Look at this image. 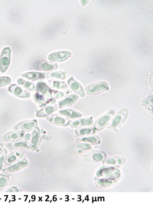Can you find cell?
<instances>
[{
	"mask_svg": "<svg viewBox=\"0 0 153 204\" xmlns=\"http://www.w3.org/2000/svg\"><path fill=\"white\" fill-rule=\"evenodd\" d=\"M11 50L9 47H6L2 50L0 59V69L1 72H6L10 64Z\"/></svg>",
	"mask_w": 153,
	"mask_h": 204,
	"instance_id": "obj_1",
	"label": "cell"
},
{
	"mask_svg": "<svg viewBox=\"0 0 153 204\" xmlns=\"http://www.w3.org/2000/svg\"><path fill=\"white\" fill-rule=\"evenodd\" d=\"M79 124L80 122L79 121H74V123H72V124H71V126L72 127H76Z\"/></svg>",
	"mask_w": 153,
	"mask_h": 204,
	"instance_id": "obj_35",
	"label": "cell"
},
{
	"mask_svg": "<svg viewBox=\"0 0 153 204\" xmlns=\"http://www.w3.org/2000/svg\"><path fill=\"white\" fill-rule=\"evenodd\" d=\"M36 100L38 103H43L44 102V99L42 95H40L38 93H37L35 95Z\"/></svg>",
	"mask_w": 153,
	"mask_h": 204,
	"instance_id": "obj_24",
	"label": "cell"
},
{
	"mask_svg": "<svg viewBox=\"0 0 153 204\" xmlns=\"http://www.w3.org/2000/svg\"><path fill=\"white\" fill-rule=\"evenodd\" d=\"M98 184L101 186H105V185H109L111 184V181H108L107 180L103 179L100 180L98 181Z\"/></svg>",
	"mask_w": 153,
	"mask_h": 204,
	"instance_id": "obj_26",
	"label": "cell"
},
{
	"mask_svg": "<svg viewBox=\"0 0 153 204\" xmlns=\"http://www.w3.org/2000/svg\"><path fill=\"white\" fill-rule=\"evenodd\" d=\"M11 79L9 77L4 76L0 77V87L10 84Z\"/></svg>",
	"mask_w": 153,
	"mask_h": 204,
	"instance_id": "obj_17",
	"label": "cell"
},
{
	"mask_svg": "<svg viewBox=\"0 0 153 204\" xmlns=\"http://www.w3.org/2000/svg\"><path fill=\"white\" fill-rule=\"evenodd\" d=\"M54 122L56 124H60L63 125L65 124L66 120L64 118L59 117V116H56L54 118Z\"/></svg>",
	"mask_w": 153,
	"mask_h": 204,
	"instance_id": "obj_20",
	"label": "cell"
},
{
	"mask_svg": "<svg viewBox=\"0 0 153 204\" xmlns=\"http://www.w3.org/2000/svg\"><path fill=\"white\" fill-rule=\"evenodd\" d=\"M82 152V151H81V150L79 151V152Z\"/></svg>",
	"mask_w": 153,
	"mask_h": 204,
	"instance_id": "obj_40",
	"label": "cell"
},
{
	"mask_svg": "<svg viewBox=\"0 0 153 204\" xmlns=\"http://www.w3.org/2000/svg\"><path fill=\"white\" fill-rule=\"evenodd\" d=\"M113 113H114V112H109L100 118L95 126L96 129L100 130L104 128L110 120L111 117Z\"/></svg>",
	"mask_w": 153,
	"mask_h": 204,
	"instance_id": "obj_6",
	"label": "cell"
},
{
	"mask_svg": "<svg viewBox=\"0 0 153 204\" xmlns=\"http://www.w3.org/2000/svg\"><path fill=\"white\" fill-rule=\"evenodd\" d=\"M50 82L51 83H48L49 84H51V86L54 88H57V89H64L66 88L67 86L65 83L64 82L58 81L53 80L52 81L50 80Z\"/></svg>",
	"mask_w": 153,
	"mask_h": 204,
	"instance_id": "obj_16",
	"label": "cell"
},
{
	"mask_svg": "<svg viewBox=\"0 0 153 204\" xmlns=\"http://www.w3.org/2000/svg\"><path fill=\"white\" fill-rule=\"evenodd\" d=\"M35 122L34 121H28L18 126L17 128H20L24 130H28L32 129L35 125Z\"/></svg>",
	"mask_w": 153,
	"mask_h": 204,
	"instance_id": "obj_15",
	"label": "cell"
},
{
	"mask_svg": "<svg viewBox=\"0 0 153 204\" xmlns=\"http://www.w3.org/2000/svg\"><path fill=\"white\" fill-rule=\"evenodd\" d=\"M6 183V180L5 178H2L0 179V186H4Z\"/></svg>",
	"mask_w": 153,
	"mask_h": 204,
	"instance_id": "obj_33",
	"label": "cell"
},
{
	"mask_svg": "<svg viewBox=\"0 0 153 204\" xmlns=\"http://www.w3.org/2000/svg\"><path fill=\"white\" fill-rule=\"evenodd\" d=\"M82 141H88L92 143H96L98 141V140L95 137L92 136L88 138H85L82 139Z\"/></svg>",
	"mask_w": 153,
	"mask_h": 204,
	"instance_id": "obj_23",
	"label": "cell"
},
{
	"mask_svg": "<svg viewBox=\"0 0 153 204\" xmlns=\"http://www.w3.org/2000/svg\"><path fill=\"white\" fill-rule=\"evenodd\" d=\"M93 159L95 161H100L103 159V156L100 154H95L93 155Z\"/></svg>",
	"mask_w": 153,
	"mask_h": 204,
	"instance_id": "obj_28",
	"label": "cell"
},
{
	"mask_svg": "<svg viewBox=\"0 0 153 204\" xmlns=\"http://www.w3.org/2000/svg\"><path fill=\"white\" fill-rule=\"evenodd\" d=\"M26 138L27 139V140H29L30 138V135L29 134H27L26 135Z\"/></svg>",
	"mask_w": 153,
	"mask_h": 204,
	"instance_id": "obj_38",
	"label": "cell"
},
{
	"mask_svg": "<svg viewBox=\"0 0 153 204\" xmlns=\"http://www.w3.org/2000/svg\"><path fill=\"white\" fill-rule=\"evenodd\" d=\"M63 95H64V94L63 92H58L56 94V97L57 98H60L63 97Z\"/></svg>",
	"mask_w": 153,
	"mask_h": 204,
	"instance_id": "obj_36",
	"label": "cell"
},
{
	"mask_svg": "<svg viewBox=\"0 0 153 204\" xmlns=\"http://www.w3.org/2000/svg\"><path fill=\"white\" fill-rule=\"evenodd\" d=\"M16 147H25L27 146V144L25 142H19L15 143L14 144Z\"/></svg>",
	"mask_w": 153,
	"mask_h": 204,
	"instance_id": "obj_31",
	"label": "cell"
},
{
	"mask_svg": "<svg viewBox=\"0 0 153 204\" xmlns=\"http://www.w3.org/2000/svg\"><path fill=\"white\" fill-rule=\"evenodd\" d=\"M109 89V85L105 82H100L94 83L85 88L86 92L89 95H96Z\"/></svg>",
	"mask_w": 153,
	"mask_h": 204,
	"instance_id": "obj_2",
	"label": "cell"
},
{
	"mask_svg": "<svg viewBox=\"0 0 153 204\" xmlns=\"http://www.w3.org/2000/svg\"><path fill=\"white\" fill-rule=\"evenodd\" d=\"M107 163L111 164V165H114L116 163V161L114 159H110L108 160V161H107Z\"/></svg>",
	"mask_w": 153,
	"mask_h": 204,
	"instance_id": "obj_32",
	"label": "cell"
},
{
	"mask_svg": "<svg viewBox=\"0 0 153 204\" xmlns=\"http://www.w3.org/2000/svg\"><path fill=\"white\" fill-rule=\"evenodd\" d=\"M68 83L69 87H71L74 92L78 94L80 96L84 97L85 96V92L84 89L79 83L74 79L72 77L68 79Z\"/></svg>",
	"mask_w": 153,
	"mask_h": 204,
	"instance_id": "obj_5",
	"label": "cell"
},
{
	"mask_svg": "<svg viewBox=\"0 0 153 204\" xmlns=\"http://www.w3.org/2000/svg\"><path fill=\"white\" fill-rule=\"evenodd\" d=\"M118 162L119 163L121 164V162H122V161H121V159H119L118 160Z\"/></svg>",
	"mask_w": 153,
	"mask_h": 204,
	"instance_id": "obj_39",
	"label": "cell"
},
{
	"mask_svg": "<svg viewBox=\"0 0 153 204\" xmlns=\"http://www.w3.org/2000/svg\"><path fill=\"white\" fill-rule=\"evenodd\" d=\"M36 87L38 91L42 94L47 96H51L52 95V91L45 83L39 82L37 84Z\"/></svg>",
	"mask_w": 153,
	"mask_h": 204,
	"instance_id": "obj_10",
	"label": "cell"
},
{
	"mask_svg": "<svg viewBox=\"0 0 153 204\" xmlns=\"http://www.w3.org/2000/svg\"><path fill=\"white\" fill-rule=\"evenodd\" d=\"M34 136L32 137V143H37L38 140V136L37 132H36V131L34 132Z\"/></svg>",
	"mask_w": 153,
	"mask_h": 204,
	"instance_id": "obj_30",
	"label": "cell"
},
{
	"mask_svg": "<svg viewBox=\"0 0 153 204\" xmlns=\"http://www.w3.org/2000/svg\"><path fill=\"white\" fill-rule=\"evenodd\" d=\"M92 132V129H89V128H86V129H80L79 132L80 135H85L90 134Z\"/></svg>",
	"mask_w": 153,
	"mask_h": 204,
	"instance_id": "obj_25",
	"label": "cell"
},
{
	"mask_svg": "<svg viewBox=\"0 0 153 204\" xmlns=\"http://www.w3.org/2000/svg\"><path fill=\"white\" fill-rule=\"evenodd\" d=\"M71 53L69 51H60L52 53L49 55L48 59L54 62H61L65 61L71 56Z\"/></svg>",
	"mask_w": 153,
	"mask_h": 204,
	"instance_id": "obj_3",
	"label": "cell"
},
{
	"mask_svg": "<svg viewBox=\"0 0 153 204\" xmlns=\"http://www.w3.org/2000/svg\"><path fill=\"white\" fill-rule=\"evenodd\" d=\"M4 157H2L0 159V170L1 169L2 167V164H3V161H4Z\"/></svg>",
	"mask_w": 153,
	"mask_h": 204,
	"instance_id": "obj_37",
	"label": "cell"
},
{
	"mask_svg": "<svg viewBox=\"0 0 153 204\" xmlns=\"http://www.w3.org/2000/svg\"><path fill=\"white\" fill-rule=\"evenodd\" d=\"M57 108L52 106H48L45 108L40 110L36 114L38 117H43L51 114L56 111Z\"/></svg>",
	"mask_w": 153,
	"mask_h": 204,
	"instance_id": "obj_12",
	"label": "cell"
},
{
	"mask_svg": "<svg viewBox=\"0 0 153 204\" xmlns=\"http://www.w3.org/2000/svg\"><path fill=\"white\" fill-rule=\"evenodd\" d=\"M17 83L20 85L22 86L29 91H32V92H35L36 91V87L34 83L27 81L22 79H18Z\"/></svg>",
	"mask_w": 153,
	"mask_h": 204,
	"instance_id": "obj_13",
	"label": "cell"
},
{
	"mask_svg": "<svg viewBox=\"0 0 153 204\" xmlns=\"http://www.w3.org/2000/svg\"><path fill=\"white\" fill-rule=\"evenodd\" d=\"M50 76L51 78H56V79H64L65 78L66 74L65 72L58 71V72L51 73Z\"/></svg>",
	"mask_w": 153,
	"mask_h": 204,
	"instance_id": "obj_18",
	"label": "cell"
},
{
	"mask_svg": "<svg viewBox=\"0 0 153 204\" xmlns=\"http://www.w3.org/2000/svg\"><path fill=\"white\" fill-rule=\"evenodd\" d=\"M26 164V163L22 162H20L19 163L15 164L14 166H12L11 167L9 168V169L11 170H17L18 168L20 167L23 166L24 165Z\"/></svg>",
	"mask_w": 153,
	"mask_h": 204,
	"instance_id": "obj_27",
	"label": "cell"
},
{
	"mask_svg": "<svg viewBox=\"0 0 153 204\" xmlns=\"http://www.w3.org/2000/svg\"><path fill=\"white\" fill-rule=\"evenodd\" d=\"M23 132H13L5 136L4 137V140L6 141L17 140L20 137H23Z\"/></svg>",
	"mask_w": 153,
	"mask_h": 204,
	"instance_id": "obj_14",
	"label": "cell"
},
{
	"mask_svg": "<svg viewBox=\"0 0 153 204\" xmlns=\"http://www.w3.org/2000/svg\"><path fill=\"white\" fill-rule=\"evenodd\" d=\"M59 113L72 119L80 117L82 116L81 114L77 111L70 109L59 111Z\"/></svg>",
	"mask_w": 153,
	"mask_h": 204,
	"instance_id": "obj_11",
	"label": "cell"
},
{
	"mask_svg": "<svg viewBox=\"0 0 153 204\" xmlns=\"http://www.w3.org/2000/svg\"><path fill=\"white\" fill-rule=\"evenodd\" d=\"M128 110L126 109H123L120 111L115 117L114 118L112 122V125L113 127H116L127 116Z\"/></svg>",
	"mask_w": 153,
	"mask_h": 204,
	"instance_id": "obj_8",
	"label": "cell"
},
{
	"mask_svg": "<svg viewBox=\"0 0 153 204\" xmlns=\"http://www.w3.org/2000/svg\"><path fill=\"white\" fill-rule=\"evenodd\" d=\"M81 124L82 126H87L91 125L93 123L92 118H89L82 119L81 120Z\"/></svg>",
	"mask_w": 153,
	"mask_h": 204,
	"instance_id": "obj_22",
	"label": "cell"
},
{
	"mask_svg": "<svg viewBox=\"0 0 153 204\" xmlns=\"http://www.w3.org/2000/svg\"><path fill=\"white\" fill-rule=\"evenodd\" d=\"M22 77L28 80L35 81L44 79L45 78V74L44 73L31 72L24 74L22 75Z\"/></svg>",
	"mask_w": 153,
	"mask_h": 204,
	"instance_id": "obj_7",
	"label": "cell"
},
{
	"mask_svg": "<svg viewBox=\"0 0 153 204\" xmlns=\"http://www.w3.org/2000/svg\"><path fill=\"white\" fill-rule=\"evenodd\" d=\"M9 91L18 97L27 98L30 97L29 93L15 84H12L9 87Z\"/></svg>",
	"mask_w": 153,
	"mask_h": 204,
	"instance_id": "obj_4",
	"label": "cell"
},
{
	"mask_svg": "<svg viewBox=\"0 0 153 204\" xmlns=\"http://www.w3.org/2000/svg\"><path fill=\"white\" fill-rule=\"evenodd\" d=\"M77 148H81L83 149H88L90 148V146L88 144H80L78 146Z\"/></svg>",
	"mask_w": 153,
	"mask_h": 204,
	"instance_id": "obj_29",
	"label": "cell"
},
{
	"mask_svg": "<svg viewBox=\"0 0 153 204\" xmlns=\"http://www.w3.org/2000/svg\"><path fill=\"white\" fill-rule=\"evenodd\" d=\"M16 159V157L15 156H12L8 159V161L9 162H12L13 161H15Z\"/></svg>",
	"mask_w": 153,
	"mask_h": 204,
	"instance_id": "obj_34",
	"label": "cell"
},
{
	"mask_svg": "<svg viewBox=\"0 0 153 204\" xmlns=\"http://www.w3.org/2000/svg\"><path fill=\"white\" fill-rule=\"evenodd\" d=\"M152 96L149 97L142 102V104L145 106H152Z\"/></svg>",
	"mask_w": 153,
	"mask_h": 204,
	"instance_id": "obj_21",
	"label": "cell"
},
{
	"mask_svg": "<svg viewBox=\"0 0 153 204\" xmlns=\"http://www.w3.org/2000/svg\"><path fill=\"white\" fill-rule=\"evenodd\" d=\"M55 65L50 64L45 62V63L42 64L41 65V67L42 69L45 71H49L55 68Z\"/></svg>",
	"mask_w": 153,
	"mask_h": 204,
	"instance_id": "obj_19",
	"label": "cell"
},
{
	"mask_svg": "<svg viewBox=\"0 0 153 204\" xmlns=\"http://www.w3.org/2000/svg\"><path fill=\"white\" fill-rule=\"evenodd\" d=\"M79 99L77 95L73 94L68 97L64 100L59 102V105L60 107L68 106L74 104Z\"/></svg>",
	"mask_w": 153,
	"mask_h": 204,
	"instance_id": "obj_9",
	"label": "cell"
}]
</instances>
